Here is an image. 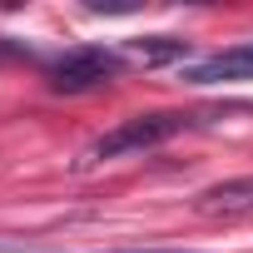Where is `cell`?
I'll return each mask as SVG.
<instances>
[{
    "label": "cell",
    "mask_w": 253,
    "mask_h": 253,
    "mask_svg": "<svg viewBox=\"0 0 253 253\" xmlns=\"http://www.w3.org/2000/svg\"><path fill=\"white\" fill-rule=\"evenodd\" d=\"M189 124H199V114H184V109H154V114L119 119L109 134H99V139L84 149V164H104V159H124V154H144V149H159L164 139L184 134Z\"/></svg>",
    "instance_id": "obj_1"
},
{
    "label": "cell",
    "mask_w": 253,
    "mask_h": 253,
    "mask_svg": "<svg viewBox=\"0 0 253 253\" xmlns=\"http://www.w3.org/2000/svg\"><path fill=\"white\" fill-rule=\"evenodd\" d=\"M119 70H124V60H119L114 50H104V45H80V50H70V55H60V60L50 65V89H55V94H84V89L109 84Z\"/></svg>",
    "instance_id": "obj_2"
},
{
    "label": "cell",
    "mask_w": 253,
    "mask_h": 253,
    "mask_svg": "<svg viewBox=\"0 0 253 253\" xmlns=\"http://www.w3.org/2000/svg\"><path fill=\"white\" fill-rule=\"evenodd\" d=\"M184 80H189V84H243V80H253V45L218 50V55H209V60L189 65V70H184Z\"/></svg>",
    "instance_id": "obj_3"
},
{
    "label": "cell",
    "mask_w": 253,
    "mask_h": 253,
    "mask_svg": "<svg viewBox=\"0 0 253 253\" xmlns=\"http://www.w3.org/2000/svg\"><path fill=\"white\" fill-rule=\"evenodd\" d=\"M199 204H204V209H253V174H243V179H223V184L204 189Z\"/></svg>",
    "instance_id": "obj_4"
},
{
    "label": "cell",
    "mask_w": 253,
    "mask_h": 253,
    "mask_svg": "<svg viewBox=\"0 0 253 253\" xmlns=\"http://www.w3.org/2000/svg\"><path fill=\"white\" fill-rule=\"evenodd\" d=\"M129 50L144 65H169V60H184L189 55V40H179V35H149V40H129Z\"/></svg>",
    "instance_id": "obj_5"
},
{
    "label": "cell",
    "mask_w": 253,
    "mask_h": 253,
    "mask_svg": "<svg viewBox=\"0 0 253 253\" xmlns=\"http://www.w3.org/2000/svg\"><path fill=\"white\" fill-rule=\"evenodd\" d=\"M20 55H25V50H20L15 40H5V35H0V65H5V60H20Z\"/></svg>",
    "instance_id": "obj_6"
}]
</instances>
